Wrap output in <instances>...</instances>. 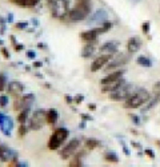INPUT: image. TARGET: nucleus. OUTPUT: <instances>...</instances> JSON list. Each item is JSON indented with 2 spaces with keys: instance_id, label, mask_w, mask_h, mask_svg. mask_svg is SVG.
<instances>
[{
  "instance_id": "1",
  "label": "nucleus",
  "mask_w": 160,
  "mask_h": 167,
  "mask_svg": "<svg viewBox=\"0 0 160 167\" xmlns=\"http://www.w3.org/2000/svg\"><path fill=\"white\" fill-rule=\"evenodd\" d=\"M92 9L91 0H75V6L69 9L67 13V22L78 23L88 18L89 12Z\"/></svg>"
},
{
  "instance_id": "2",
  "label": "nucleus",
  "mask_w": 160,
  "mask_h": 167,
  "mask_svg": "<svg viewBox=\"0 0 160 167\" xmlns=\"http://www.w3.org/2000/svg\"><path fill=\"white\" fill-rule=\"evenodd\" d=\"M151 99V94L144 88H136L132 91V94L124 100V107L126 108H131V110H136L140 108L146 104L148 100Z\"/></svg>"
},
{
  "instance_id": "3",
  "label": "nucleus",
  "mask_w": 160,
  "mask_h": 167,
  "mask_svg": "<svg viewBox=\"0 0 160 167\" xmlns=\"http://www.w3.org/2000/svg\"><path fill=\"white\" fill-rule=\"evenodd\" d=\"M68 135H69V131L67 128H64V127L56 128L52 133V135L49 136V139H48V143H47L48 149L49 150H58L60 146L67 140Z\"/></svg>"
},
{
  "instance_id": "4",
  "label": "nucleus",
  "mask_w": 160,
  "mask_h": 167,
  "mask_svg": "<svg viewBox=\"0 0 160 167\" xmlns=\"http://www.w3.org/2000/svg\"><path fill=\"white\" fill-rule=\"evenodd\" d=\"M132 91H133V84L126 82L122 87L115 90L113 92H109V100H112V102H123L132 94Z\"/></svg>"
},
{
  "instance_id": "5",
  "label": "nucleus",
  "mask_w": 160,
  "mask_h": 167,
  "mask_svg": "<svg viewBox=\"0 0 160 167\" xmlns=\"http://www.w3.org/2000/svg\"><path fill=\"white\" fill-rule=\"evenodd\" d=\"M68 11H69V0H55L53 6L51 7L52 16L59 20L66 19Z\"/></svg>"
},
{
  "instance_id": "6",
  "label": "nucleus",
  "mask_w": 160,
  "mask_h": 167,
  "mask_svg": "<svg viewBox=\"0 0 160 167\" xmlns=\"http://www.w3.org/2000/svg\"><path fill=\"white\" fill-rule=\"evenodd\" d=\"M129 55L131 54H118L116 56H113L109 60V63L104 67V71L111 72V71H115V70H120L123 65H126L129 62V59H131Z\"/></svg>"
},
{
  "instance_id": "7",
  "label": "nucleus",
  "mask_w": 160,
  "mask_h": 167,
  "mask_svg": "<svg viewBox=\"0 0 160 167\" xmlns=\"http://www.w3.org/2000/svg\"><path fill=\"white\" fill-rule=\"evenodd\" d=\"M46 112L44 110H36L32 114V116L29 118V128L33 131H38L40 128H43V126L47 123L46 120Z\"/></svg>"
},
{
  "instance_id": "8",
  "label": "nucleus",
  "mask_w": 160,
  "mask_h": 167,
  "mask_svg": "<svg viewBox=\"0 0 160 167\" xmlns=\"http://www.w3.org/2000/svg\"><path fill=\"white\" fill-rule=\"evenodd\" d=\"M79 147H80V140H79V139H72V140H69L68 143L63 147V150L60 151V158L64 159V160L69 159L71 156H73L75 154L78 153V149H79Z\"/></svg>"
},
{
  "instance_id": "9",
  "label": "nucleus",
  "mask_w": 160,
  "mask_h": 167,
  "mask_svg": "<svg viewBox=\"0 0 160 167\" xmlns=\"http://www.w3.org/2000/svg\"><path fill=\"white\" fill-rule=\"evenodd\" d=\"M33 102H35L33 94H27V95H23V97H16L13 100V110L20 111L23 108H28V107H31V104Z\"/></svg>"
},
{
  "instance_id": "10",
  "label": "nucleus",
  "mask_w": 160,
  "mask_h": 167,
  "mask_svg": "<svg viewBox=\"0 0 160 167\" xmlns=\"http://www.w3.org/2000/svg\"><path fill=\"white\" fill-rule=\"evenodd\" d=\"M113 58V55H107V54H100V56H98L96 59L92 62L91 64V72H98L102 68H104L106 65L109 63V60Z\"/></svg>"
},
{
  "instance_id": "11",
  "label": "nucleus",
  "mask_w": 160,
  "mask_h": 167,
  "mask_svg": "<svg viewBox=\"0 0 160 167\" xmlns=\"http://www.w3.org/2000/svg\"><path fill=\"white\" fill-rule=\"evenodd\" d=\"M100 54H107V55H115L119 51V42H115V40H109V42L103 43L99 47Z\"/></svg>"
},
{
  "instance_id": "12",
  "label": "nucleus",
  "mask_w": 160,
  "mask_h": 167,
  "mask_svg": "<svg viewBox=\"0 0 160 167\" xmlns=\"http://www.w3.org/2000/svg\"><path fill=\"white\" fill-rule=\"evenodd\" d=\"M124 74H126V71L124 70H115V71H111V72H108L107 76H104L102 80H100V86H104V84H108V83H112L115 80H118L120 78L124 76Z\"/></svg>"
},
{
  "instance_id": "13",
  "label": "nucleus",
  "mask_w": 160,
  "mask_h": 167,
  "mask_svg": "<svg viewBox=\"0 0 160 167\" xmlns=\"http://www.w3.org/2000/svg\"><path fill=\"white\" fill-rule=\"evenodd\" d=\"M140 48H142V40H140L139 38L132 36V38L128 39V42H127V51H128V54H131V55L136 54Z\"/></svg>"
},
{
  "instance_id": "14",
  "label": "nucleus",
  "mask_w": 160,
  "mask_h": 167,
  "mask_svg": "<svg viewBox=\"0 0 160 167\" xmlns=\"http://www.w3.org/2000/svg\"><path fill=\"white\" fill-rule=\"evenodd\" d=\"M108 19V13L107 11H104V9L99 8L96 12L91 15V18H89V23H98V24H102L104 22H107Z\"/></svg>"
},
{
  "instance_id": "15",
  "label": "nucleus",
  "mask_w": 160,
  "mask_h": 167,
  "mask_svg": "<svg viewBox=\"0 0 160 167\" xmlns=\"http://www.w3.org/2000/svg\"><path fill=\"white\" fill-rule=\"evenodd\" d=\"M12 128H13V119L11 118V116L6 115V118H4L2 124H0V131H2L6 136H11Z\"/></svg>"
},
{
  "instance_id": "16",
  "label": "nucleus",
  "mask_w": 160,
  "mask_h": 167,
  "mask_svg": "<svg viewBox=\"0 0 160 167\" xmlns=\"http://www.w3.org/2000/svg\"><path fill=\"white\" fill-rule=\"evenodd\" d=\"M99 32L96 28H92V29H87V31H84L80 34V40L84 43H89V42H95V40L98 39L99 36Z\"/></svg>"
},
{
  "instance_id": "17",
  "label": "nucleus",
  "mask_w": 160,
  "mask_h": 167,
  "mask_svg": "<svg viewBox=\"0 0 160 167\" xmlns=\"http://www.w3.org/2000/svg\"><path fill=\"white\" fill-rule=\"evenodd\" d=\"M126 83V80H124L123 78H120L118 80H115V82L112 83H108V84H104L102 86V92L104 94H109V92H113L115 90H118L119 87H122V86Z\"/></svg>"
},
{
  "instance_id": "18",
  "label": "nucleus",
  "mask_w": 160,
  "mask_h": 167,
  "mask_svg": "<svg viewBox=\"0 0 160 167\" xmlns=\"http://www.w3.org/2000/svg\"><path fill=\"white\" fill-rule=\"evenodd\" d=\"M7 90H8V94L13 95V97H19V95L24 91V86H23V83L18 82V80H13V82H11L8 84Z\"/></svg>"
},
{
  "instance_id": "19",
  "label": "nucleus",
  "mask_w": 160,
  "mask_h": 167,
  "mask_svg": "<svg viewBox=\"0 0 160 167\" xmlns=\"http://www.w3.org/2000/svg\"><path fill=\"white\" fill-rule=\"evenodd\" d=\"M95 51H96V45H95V42L86 43V44L83 45V48H82V58H84V59L91 58Z\"/></svg>"
},
{
  "instance_id": "20",
  "label": "nucleus",
  "mask_w": 160,
  "mask_h": 167,
  "mask_svg": "<svg viewBox=\"0 0 160 167\" xmlns=\"http://www.w3.org/2000/svg\"><path fill=\"white\" fill-rule=\"evenodd\" d=\"M46 120H47V123L48 124H55L59 120V112H58V110H55V108H49L47 112H46Z\"/></svg>"
},
{
  "instance_id": "21",
  "label": "nucleus",
  "mask_w": 160,
  "mask_h": 167,
  "mask_svg": "<svg viewBox=\"0 0 160 167\" xmlns=\"http://www.w3.org/2000/svg\"><path fill=\"white\" fill-rule=\"evenodd\" d=\"M9 2L19 7H35L40 0H9Z\"/></svg>"
},
{
  "instance_id": "22",
  "label": "nucleus",
  "mask_w": 160,
  "mask_h": 167,
  "mask_svg": "<svg viewBox=\"0 0 160 167\" xmlns=\"http://www.w3.org/2000/svg\"><path fill=\"white\" fill-rule=\"evenodd\" d=\"M31 107H28V108H23V110H20L19 111V115H18V122L20 124H26L27 122V119H28V115H29V110Z\"/></svg>"
},
{
  "instance_id": "23",
  "label": "nucleus",
  "mask_w": 160,
  "mask_h": 167,
  "mask_svg": "<svg viewBox=\"0 0 160 167\" xmlns=\"http://www.w3.org/2000/svg\"><path fill=\"white\" fill-rule=\"evenodd\" d=\"M136 63L139 65H142V67H146V68H151L152 67V60L149 59L148 56H144V55H142V56H138Z\"/></svg>"
},
{
  "instance_id": "24",
  "label": "nucleus",
  "mask_w": 160,
  "mask_h": 167,
  "mask_svg": "<svg viewBox=\"0 0 160 167\" xmlns=\"http://www.w3.org/2000/svg\"><path fill=\"white\" fill-rule=\"evenodd\" d=\"M102 146V142L98 140V139H93V138H89L86 140V147L88 150H95V149H98Z\"/></svg>"
},
{
  "instance_id": "25",
  "label": "nucleus",
  "mask_w": 160,
  "mask_h": 167,
  "mask_svg": "<svg viewBox=\"0 0 160 167\" xmlns=\"http://www.w3.org/2000/svg\"><path fill=\"white\" fill-rule=\"evenodd\" d=\"M104 159L109 163H119V156L116 155L115 151H107L106 154H104Z\"/></svg>"
},
{
  "instance_id": "26",
  "label": "nucleus",
  "mask_w": 160,
  "mask_h": 167,
  "mask_svg": "<svg viewBox=\"0 0 160 167\" xmlns=\"http://www.w3.org/2000/svg\"><path fill=\"white\" fill-rule=\"evenodd\" d=\"M112 26H113V24L107 20V22H104V23H102V24H99V27H96V29H98V32H99V34H106V32H108L109 29L112 28Z\"/></svg>"
},
{
  "instance_id": "27",
  "label": "nucleus",
  "mask_w": 160,
  "mask_h": 167,
  "mask_svg": "<svg viewBox=\"0 0 160 167\" xmlns=\"http://www.w3.org/2000/svg\"><path fill=\"white\" fill-rule=\"evenodd\" d=\"M82 156H83V154H82V155H76V156H75V158L68 163V166H69V167H80V166H82Z\"/></svg>"
},
{
  "instance_id": "28",
  "label": "nucleus",
  "mask_w": 160,
  "mask_h": 167,
  "mask_svg": "<svg viewBox=\"0 0 160 167\" xmlns=\"http://www.w3.org/2000/svg\"><path fill=\"white\" fill-rule=\"evenodd\" d=\"M9 102V99L7 95H0V107L2 108H6L7 107V104Z\"/></svg>"
},
{
  "instance_id": "29",
  "label": "nucleus",
  "mask_w": 160,
  "mask_h": 167,
  "mask_svg": "<svg viewBox=\"0 0 160 167\" xmlns=\"http://www.w3.org/2000/svg\"><path fill=\"white\" fill-rule=\"evenodd\" d=\"M6 84H7V78L3 74H0V92L6 90Z\"/></svg>"
},
{
  "instance_id": "30",
  "label": "nucleus",
  "mask_w": 160,
  "mask_h": 167,
  "mask_svg": "<svg viewBox=\"0 0 160 167\" xmlns=\"http://www.w3.org/2000/svg\"><path fill=\"white\" fill-rule=\"evenodd\" d=\"M129 118H131L132 123H133L135 126H140V124H142V122H140V118H139L138 115H135V114H129Z\"/></svg>"
},
{
  "instance_id": "31",
  "label": "nucleus",
  "mask_w": 160,
  "mask_h": 167,
  "mask_svg": "<svg viewBox=\"0 0 160 167\" xmlns=\"http://www.w3.org/2000/svg\"><path fill=\"white\" fill-rule=\"evenodd\" d=\"M149 28H151V23H149L148 20L142 24V29H143V32H144V34H149Z\"/></svg>"
},
{
  "instance_id": "32",
  "label": "nucleus",
  "mask_w": 160,
  "mask_h": 167,
  "mask_svg": "<svg viewBox=\"0 0 160 167\" xmlns=\"http://www.w3.org/2000/svg\"><path fill=\"white\" fill-rule=\"evenodd\" d=\"M27 27H28L27 22H19V23L15 24V28H16V29H26Z\"/></svg>"
},
{
  "instance_id": "33",
  "label": "nucleus",
  "mask_w": 160,
  "mask_h": 167,
  "mask_svg": "<svg viewBox=\"0 0 160 167\" xmlns=\"http://www.w3.org/2000/svg\"><path fill=\"white\" fill-rule=\"evenodd\" d=\"M27 131H28V128H27L26 124H20V127H19V135L20 136H24L27 134Z\"/></svg>"
},
{
  "instance_id": "34",
  "label": "nucleus",
  "mask_w": 160,
  "mask_h": 167,
  "mask_svg": "<svg viewBox=\"0 0 160 167\" xmlns=\"http://www.w3.org/2000/svg\"><path fill=\"white\" fill-rule=\"evenodd\" d=\"M120 146H122V149L124 150V154H126L127 156H129V155H131V151H129V149L127 147V144L124 143V142H120Z\"/></svg>"
},
{
  "instance_id": "35",
  "label": "nucleus",
  "mask_w": 160,
  "mask_h": 167,
  "mask_svg": "<svg viewBox=\"0 0 160 167\" xmlns=\"http://www.w3.org/2000/svg\"><path fill=\"white\" fill-rule=\"evenodd\" d=\"M144 154H146L147 156H149L151 159H155V153L151 149H146V150H144Z\"/></svg>"
},
{
  "instance_id": "36",
  "label": "nucleus",
  "mask_w": 160,
  "mask_h": 167,
  "mask_svg": "<svg viewBox=\"0 0 160 167\" xmlns=\"http://www.w3.org/2000/svg\"><path fill=\"white\" fill-rule=\"evenodd\" d=\"M83 100H84V97H83V95H80V94L76 95V97L73 98V102H75V103H78V104H79V103H82Z\"/></svg>"
},
{
  "instance_id": "37",
  "label": "nucleus",
  "mask_w": 160,
  "mask_h": 167,
  "mask_svg": "<svg viewBox=\"0 0 160 167\" xmlns=\"http://www.w3.org/2000/svg\"><path fill=\"white\" fill-rule=\"evenodd\" d=\"M2 55H3V58L4 59H9V52H8V50L7 48H2Z\"/></svg>"
},
{
  "instance_id": "38",
  "label": "nucleus",
  "mask_w": 160,
  "mask_h": 167,
  "mask_svg": "<svg viewBox=\"0 0 160 167\" xmlns=\"http://www.w3.org/2000/svg\"><path fill=\"white\" fill-rule=\"evenodd\" d=\"M27 58L35 59V58H36V54H35V51H27Z\"/></svg>"
},
{
  "instance_id": "39",
  "label": "nucleus",
  "mask_w": 160,
  "mask_h": 167,
  "mask_svg": "<svg viewBox=\"0 0 160 167\" xmlns=\"http://www.w3.org/2000/svg\"><path fill=\"white\" fill-rule=\"evenodd\" d=\"M13 48H15V51H18V52H20V51H22V50H23L24 47H23V44H19V43H18V44H16V45H15V47H13Z\"/></svg>"
},
{
  "instance_id": "40",
  "label": "nucleus",
  "mask_w": 160,
  "mask_h": 167,
  "mask_svg": "<svg viewBox=\"0 0 160 167\" xmlns=\"http://www.w3.org/2000/svg\"><path fill=\"white\" fill-rule=\"evenodd\" d=\"M13 22V15L12 13H8L7 15V23H12Z\"/></svg>"
},
{
  "instance_id": "41",
  "label": "nucleus",
  "mask_w": 160,
  "mask_h": 167,
  "mask_svg": "<svg viewBox=\"0 0 160 167\" xmlns=\"http://www.w3.org/2000/svg\"><path fill=\"white\" fill-rule=\"evenodd\" d=\"M64 98H66V102H67V103H72V102H73V98L69 97V95H66Z\"/></svg>"
},
{
  "instance_id": "42",
  "label": "nucleus",
  "mask_w": 160,
  "mask_h": 167,
  "mask_svg": "<svg viewBox=\"0 0 160 167\" xmlns=\"http://www.w3.org/2000/svg\"><path fill=\"white\" fill-rule=\"evenodd\" d=\"M131 146L135 149H142V146H140L139 143H136V142H131Z\"/></svg>"
},
{
  "instance_id": "43",
  "label": "nucleus",
  "mask_w": 160,
  "mask_h": 167,
  "mask_svg": "<svg viewBox=\"0 0 160 167\" xmlns=\"http://www.w3.org/2000/svg\"><path fill=\"white\" fill-rule=\"evenodd\" d=\"M82 118H83L84 120H86V122H87V120H92L91 116H88V115H86V114H82Z\"/></svg>"
},
{
  "instance_id": "44",
  "label": "nucleus",
  "mask_w": 160,
  "mask_h": 167,
  "mask_svg": "<svg viewBox=\"0 0 160 167\" xmlns=\"http://www.w3.org/2000/svg\"><path fill=\"white\" fill-rule=\"evenodd\" d=\"M88 108L91 110V111H93V110H96V104H93V103H89L88 104Z\"/></svg>"
},
{
  "instance_id": "45",
  "label": "nucleus",
  "mask_w": 160,
  "mask_h": 167,
  "mask_svg": "<svg viewBox=\"0 0 160 167\" xmlns=\"http://www.w3.org/2000/svg\"><path fill=\"white\" fill-rule=\"evenodd\" d=\"M4 118H6V114H4V112H2V111H0V124H2V122L4 120Z\"/></svg>"
},
{
  "instance_id": "46",
  "label": "nucleus",
  "mask_w": 160,
  "mask_h": 167,
  "mask_svg": "<svg viewBox=\"0 0 160 167\" xmlns=\"http://www.w3.org/2000/svg\"><path fill=\"white\" fill-rule=\"evenodd\" d=\"M33 67L35 68H40V67H42V62H35L33 63Z\"/></svg>"
},
{
  "instance_id": "47",
  "label": "nucleus",
  "mask_w": 160,
  "mask_h": 167,
  "mask_svg": "<svg viewBox=\"0 0 160 167\" xmlns=\"http://www.w3.org/2000/svg\"><path fill=\"white\" fill-rule=\"evenodd\" d=\"M38 47H39V48H42V50H44V48H46V44H44V43H39V44H38Z\"/></svg>"
},
{
  "instance_id": "48",
  "label": "nucleus",
  "mask_w": 160,
  "mask_h": 167,
  "mask_svg": "<svg viewBox=\"0 0 160 167\" xmlns=\"http://www.w3.org/2000/svg\"><path fill=\"white\" fill-rule=\"evenodd\" d=\"M32 23H33V26H39V20L36 19H32Z\"/></svg>"
},
{
  "instance_id": "49",
  "label": "nucleus",
  "mask_w": 160,
  "mask_h": 167,
  "mask_svg": "<svg viewBox=\"0 0 160 167\" xmlns=\"http://www.w3.org/2000/svg\"><path fill=\"white\" fill-rule=\"evenodd\" d=\"M84 122H86V120H84ZM84 122H82V123L79 124V127H80V128H84V127H86V123H84Z\"/></svg>"
},
{
  "instance_id": "50",
  "label": "nucleus",
  "mask_w": 160,
  "mask_h": 167,
  "mask_svg": "<svg viewBox=\"0 0 160 167\" xmlns=\"http://www.w3.org/2000/svg\"><path fill=\"white\" fill-rule=\"evenodd\" d=\"M158 144H159V147H160V140H158Z\"/></svg>"
},
{
  "instance_id": "51",
  "label": "nucleus",
  "mask_w": 160,
  "mask_h": 167,
  "mask_svg": "<svg viewBox=\"0 0 160 167\" xmlns=\"http://www.w3.org/2000/svg\"><path fill=\"white\" fill-rule=\"evenodd\" d=\"M0 44H3V40H0Z\"/></svg>"
},
{
  "instance_id": "52",
  "label": "nucleus",
  "mask_w": 160,
  "mask_h": 167,
  "mask_svg": "<svg viewBox=\"0 0 160 167\" xmlns=\"http://www.w3.org/2000/svg\"><path fill=\"white\" fill-rule=\"evenodd\" d=\"M159 11H160V9H159Z\"/></svg>"
}]
</instances>
